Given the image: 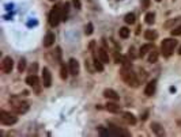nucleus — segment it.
<instances>
[{
  "instance_id": "nucleus-1",
  "label": "nucleus",
  "mask_w": 181,
  "mask_h": 137,
  "mask_svg": "<svg viewBox=\"0 0 181 137\" xmlns=\"http://www.w3.org/2000/svg\"><path fill=\"white\" fill-rule=\"evenodd\" d=\"M120 75H121V79H123L129 87H137V86H139V80H137V77H136V73L133 72L128 65H124L123 68H121Z\"/></svg>"
},
{
  "instance_id": "nucleus-2",
  "label": "nucleus",
  "mask_w": 181,
  "mask_h": 137,
  "mask_svg": "<svg viewBox=\"0 0 181 137\" xmlns=\"http://www.w3.org/2000/svg\"><path fill=\"white\" fill-rule=\"evenodd\" d=\"M176 46H177V41L174 38H165L162 41V44H161V52H162L165 57H169V56H172Z\"/></svg>"
},
{
  "instance_id": "nucleus-3",
  "label": "nucleus",
  "mask_w": 181,
  "mask_h": 137,
  "mask_svg": "<svg viewBox=\"0 0 181 137\" xmlns=\"http://www.w3.org/2000/svg\"><path fill=\"white\" fill-rule=\"evenodd\" d=\"M60 21H63V17H61V8L59 6H54L49 12V25L52 27H56Z\"/></svg>"
},
{
  "instance_id": "nucleus-4",
  "label": "nucleus",
  "mask_w": 181,
  "mask_h": 137,
  "mask_svg": "<svg viewBox=\"0 0 181 137\" xmlns=\"http://www.w3.org/2000/svg\"><path fill=\"white\" fill-rule=\"evenodd\" d=\"M11 100V105H13V109L17 114H25V113L29 110V103L27 102H22V100H18L17 98H13Z\"/></svg>"
},
{
  "instance_id": "nucleus-5",
  "label": "nucleus",
  "mask_w": 181,
  "mask_h": 137,
  "mask_svg": "<svg viewBox=\"0 0 181 137\" xmlns=\"http://www.w3.org/2000/svg\"><path fill=\"white\" fill-rule=\"evenodd\" d=\"M0 122L3 125L11 126V125L18 122V117H15L14 114H11V113L6 111V110H0Z\"/></svg>"
},
{
  "instance_id": "nucleus-6",
  "label": "nucleus",
  "mask_w": 181,
  "mask_h": 137,
  "mask_svg": "<svg viewBox=\"0 0 181 137\" xmlns=\"http://www.w3.org/2000/svg\"><path fill=\"white\" fill-rule=\"evenodd\" d=\"M41 81H42V86H44L45 88H49L50 86H52V75H50V71L46 68V66L42 69Z\"/></svg>"
},
{
  "instance_id": "nucleus-7",
  "label": "nucleus",
  "mask_w": 181,
  "mask_h": 137,
  "mask_svg": "<svg viewBox=\"0 0 181 137\" xmlns=\"http://www.w3.org/2000/svg\"><path fill=\"white\" fill-rule=\"evenodd\" d=\"M13 68H14V60H13V58H11L10 56H7V57L3 58V61H2V71L4 72V73H11Z\"/></svg>"
},
{
  "instance_id": "nucleus-8",
  "label": "nucleus",
  "mask_w": 181,
  "mask_h": 137,
  "mask_svg": "<svg viewBox=\"0 0 181 137\" xmlns=\"http://www.w3.org/2000/svg\"><path fill=\"white\" fill-rule=\"evenodd\" d=\"M68 66H70V73L74 76H76L79 73V62L75 58H71L68 61Z\"/></svg>"
},
{
  "instance_id": "nucleus-9",
  "label": "nucleus",
  "mask_w": 181,
  "mask_h": 137,
  "mask_svg": "<svg viewBox=\"0 0 181 137\" xmlns=\"http://www.w3.org/2000/svg\"><path fill=\"white\" fill-rule=\"evenodd\" d=\"M155 88H157V81H155V80L148 81V83L146 84V87H144V95H146V96H151V95H154Z\"/></svg>"
},
{
  "instance_id": "nucleus-10",
  "label": "nucleus",
  "mask_w": 181,
  "mask_h": 137,
  "mask_svg": "<svg viewBox=\"0 0 181 137\" xmlns=\"http://www.w3.org/2000/svg\"><path fill=\"white\" fill-rule=\"evenodd\" d=\"M54 40H56L54 33H52V31H48V33H46V36H45V38H44V46H45V48H50V46L54 44Z\"/></svg>"
},
{
  "instance_id": "nucleus-11",
  "label": "nucleus",
  "mask_w": 181,
  "mask_h": 137,
  "mask_svg": "<svg viewBox=\"0 0 181 137\" xmlns=\"http://www.w3.org/2000/svg\"><path fill=\"white\" fill-rule=\"evenodd\" d=\"M26 83L33 88H38V86H40V79L37 77V75H29L26 77Z\"/></svg>"
},
{
  "instance_id": "nucleus-12",
  "label": "nucleus",
  "mask_w": 181,
  "mask_h": 137,
  "mask_svg": "<svg viewBox=\"0 0 181 137\" xmlns=\"http://www.w3.org/2000/svg\"><path fill=\"white\" fill-rule=\"evenodd\" d=\"M104 96L105 98H108V99H112V100H119V94H117L115 90H112V88H106L104 90Z\"/></svg>"
},
{
  "instance_id": "nucleus-13",
  "label": "nucleus",
  "mask_w": 181,
  "mask_h": 137,
  "mask_svg": "<svg viewBox=\"0 0 181 137\" xmlns=\"http://www.w3.org/2000/svg\"><path fill=\"white\" fill-rule=\"evenodd\" d=\"M123 120H124L128 125H135V124H136V118H135V115H133L132 113H128V111L123 113Z\"/></svg>"
},
{
  "instance_id": "nucleus-14",
  "label": "nucleus",
  "mask_w": 181,
  "mask_h": 137,
  "mask_svg": "<svg viewBox=\"0 0 181 137\" xmlns=\"http://www.w3.org/2000/svg\"><path fill=\"white\" fill-rule=\"evenodd\" d=\"M97 52H98V58H100L102 62H105V64H106V62H109V54H108V52H106L104 48H100Z\"/></svg>"
},
{
  "instance_id": "nucleus-15",
  "label": "nucleus",
  "mask_w": 181,
  "mask_h": 137,
  "mask_svg": "<svg viewBox=\"0 0 181 137\" xmlns=\"http://www.w3.org/2000/svg\"><path fill=\"white\" fill-rule=\"evenodd\" d=\"M151 129H153V132H154L157 136H163V135H165L163 128L161 126L158 122H153V124H151Z\"/></svg>"
},
{
  "instance_id": "nucleus-16",
  "label": "nucleus",
  "mask_w": 181,
  "mask_h": 137,
  "mask_svg": "<svg viewBox=\"0 0 181 137\" xmlns=\"http://www.w3.org/2000/svg\"><path fill=\"white\" fill-rule=\"evenodd\" d=\"M157 37H158V33H157L155 30H146L144 31V38H146L147 41H154Z\"/></svg>"
},
{
  "instance_id": "nucleus-17",
  "label": "nucleus",
  "mask_w": 181,
  "mask_h": 137,
  "mask_svg": "<svg viewBox=\"0 0 181 137\" xmlns=\"http://www.w3.org/2000/svg\"><path fill=\"white\" fill-rule=\"evenodd\" d=\"M106 110L111 111V113H119L120 111V106L117 103H112V102H108L106 103Z\"/></svg>"
},
{
  "instance_id": "nucleus-18",
  "label": "nucleus",
  "mask_w": 181,
  "mask_h": 137,
  "mask_svg": "<svg viewBox=\"0 0 181 137\" xmlns=\"http://www.w3.org/2000/svg\"><path fill=\"white\" fill-rule=\"evenodd\" d=\"M151 49H153V45H151V44L143 45V46L140 48V50H139V56H140V57H144L148 52H151Z\"/></svg>"
},
{
  "instance_id": "nucleus-19",
  "label": "nucleus",
  "mask_w": 181,
  "mask_h": 137,
  "mask_svg": "<svg viewBox=\"0 0 181 137\" xmlns=\"http://www.w3.org/2000/svg\"><path fill=\"white\" fill-rule=\"evenodd\" d=\"M158 57H159V53L153 48L150 54H148V62H157V61H158Z\"/></svg>"
},
{
  "instance_id": "nucleus-20",
  "label": "nucleus",
  "mask_w": 181,
  "mask_h": 137,
  "mask_svg": "<svg viewBox=\"0 0 181 137\" xmlns=\"http://www.w3.org/2000/svg\"><path fill=\"white\" fill-rule=\"evenodd\" d=\"M129 33H131V31H129L128 27H121V29L119 30V36L121 38H128L129 37Z\"/></svg>"
},
{
  "instance_id": "nucleus-21",
  "label": "nucleus",
  "mask_w": 181,
  "mask_h": 137,
  "mask_svg": "<svg viewBox=\"0 0 181 137\" xmlns=\"http://www.w3.org/2000/svg\"><path fill=\"white\" fill-rule=\"evenodd\" d=\"M60 77L63 80H65L68 77V69H67L65 64H61V68H60Z\"/></svg>"
},
{
  "instance_id": "nucleus-22",
  "label": "nucleus",
  "mask_w": 181,
  "mask_h": 137,
  "mask_svg": "<svg viewBox=\"0 0 181 137\" xmlns=\"http://www.w3.org/2000/svg\"><path fill=\"white\" fill-rule=\"evenodd\" d=\"M144 19H146V23H147V25H153V23L155 22V15L153 14V12H148V14H146Z\"/></svg>"
},
{
  "instance_id": "nucleus-23",
  "label": "nucleus",
  "mask_w": 181,
  "mask_h": 137,
  "mask_svg": "<svg viewBox=\"0 0 181 137\" xmlns=\"http://www.w3.org/2000/svg\"><path fill=\"white\" fill-rule=\"evenodd\" d=\"M124 21H125V23H128V25H133V23H135V15H133V14H127V15H125V18H124Z\"/></svg>"
},
{
  "instance_id": "nucleus-24",
  "label": "nucleus",
  "mask_w": 181,
  "mask_h": 137,
  "mask_svg": "<svg viewBox=\"0 0 181 137\" xmlns=\"http://www.w3.org/2000/svg\"><path fill=\"white\" fill-rule=\"evenodd\" d=\"M25 69H26V60L25 58H21V61H19V64H18V71L22 73Z\"/></svg>"
},
{
  "instance_id": "nucleus-25",
  "label": "nucleus",
  "mask_w": 181,
  "mask_h": 137,
  "mask_svg": "<svg viewBox=\"0 0 181 137\" xmlns=\"http://www.w3.org/2000/svg\"><path fill=\"white\" fill-rule=\"evenodd\" d=\"M68 7H70V4L68 3H65L64 4V7H63V12H61V17H63V21H67V15H68Z\"/></svg>"
},
{
  "instance_id": "nucleus-26",
  "label": "nucleus",
  "mask_w": 181,
  "mask_h": 137,
  "mask_svg": "<svg viewBox=\"0 0 181 137\" xmlns=\"http://www.w3.org/2000/svg\"><path fill=\"white\" fill-rule=\"evenodd\" d=\"M170 33H172L173 37H178V36H181V25L177 26V27H174V29H173Z\"/></svg>"
},
{
  "instance_id": "nucleus-27",
  "label": "nucleus",
  "mask_w": 181,
  "mask_h": 137,
  "mask_svg": "<svg viewBox=\"0 0 181 137\" xmlns=\"http://www.w3.org/2000/svg\"><path fill=\"white\" fill-rule=\"evenodd\" d=\"M37 68H38L37 62H34V64L30 66V69H29V73H30V75H35V72H37Z\"/></svg>"
},
{
  "instance_id": "nucleus-28",
  "label": "nucleus",
  "mask_w": 181,
  "mask_h": 137,
  "mask_svg": "<svg viewBox=\"0 0 181 137\" xmlns=\"http://www.w3.org/2000/svg\"><path fill=\"white\" fill-rule=\"evenodd\" d=\"M85 33L87 34V36H90V34H93V25H91V23H89V25L86 26V30H85Z\"/></svg>"
},
{
  "instance_id": "nucleus-29",
  "label": "nucleus",
  "mask_w": 181,
  "mask_h": 137,
  "mask_svg": "<svg viewBox=\"0 0 181 137\" xmlns=\"http://www.w3.org/2000/svg\"><path fill=\"white\" fill-rule=\"evenodd\" d=\"M74 3V7H75L76 10H80L82 8V4H80V0H72Z\"/></svg>"
},
{
  "instance_id": "nucleus-30",
  "label": "nucleus",
  "mask_w": 181,
  "mask_h": 137,
  "mask_svg": "<svg viewBox=\"0 0 181 137\" xmlns=\"http://www.w3.org/2000/svg\"><path fill=\"white\" fill-rule=\"evenodd\" d=\"M148 4H150V0H143V6H142V8H147Z\"/></svg>"
},
{
  "instance_id": "nucleus-31",
  "label": "nucleus",
  "mask_w": 181,
  "mask_h": 137,
  "mask_svg": "<svg viewBox=\"0 0 181 137\" xmlns=\"http://www.w3.org/2000/svg\"><path fill=\"white\" fill-rule=\"evenodd\" d=\"M178 53L181 54V46H180V49H178Z\"/></svg>"
},
{
  "instance_id": "nucleus-32",
  "label": "nucleus",
  "mask_w": 181,
  "mask_h": 137,
  "mask_svg": "<svg viewBox=\"0 0 181 137\" xmlns=\"http://www.w3.org/2000/svg\"><path fill=\"white\" fill-rule=\"evenodd\" d=\"M155 2H162V0H155Z\"/></svg>"
},
{
  "instance_id": "nucleus-33",
  "label": "nucleus",
  "mask_w": 181,
  "mask_h": 137,
  "mask_svg": "<svg viewBox=\"0 0 181 137\" xmlns=\"http://www.w3.org/2000/svg\"><path fill=\"white\" fill-rule=\"evenodd\" d=\"M49 2H54V0H49Z\"/></svg>"
}]
</instances>
